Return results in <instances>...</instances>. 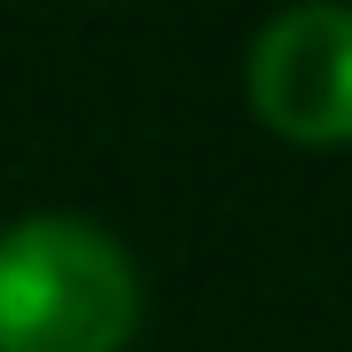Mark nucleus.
Wrapping results in <instances>:
<instances>
[{"instance_id":"1","label":"nucleus","mask_w":352,"mask_h":352,"mask_svg":"<svg viewBox=\"0 0 352 352\" xmlns=\"http://www.w3.org/2000/svg\"><path fill=\"white\" fill-rule=\"evenodd\" d=\"M141 274L94 219L32 212L0 227V352H126Z\"/></svg>"},{"instance_id":"2","label":"nucleus","mask_w":352,"mask_h":352,"mask_svg":"<svg viewBox=\"0 0 352 352\" xmlns=\"http://www.w3.org/2000/svg\"><path fill=\"white\" fill-rule=\"evenodd\" d=\"M251 110L266 118V133L298 141V149L352 141V8L344 0H305L258 32Z\"/></svg>"}]
</instances>
